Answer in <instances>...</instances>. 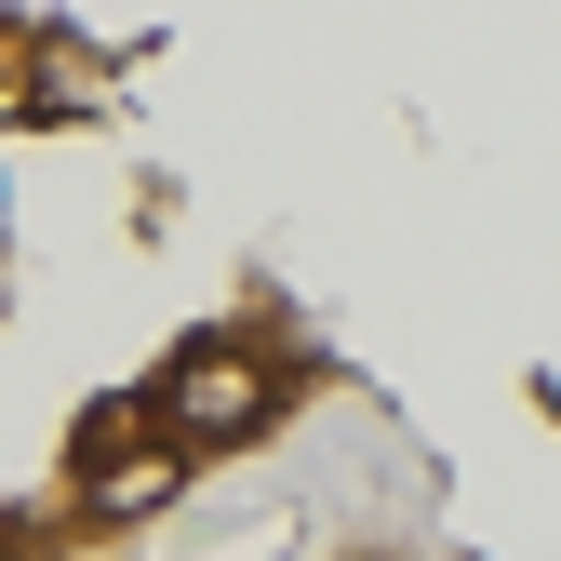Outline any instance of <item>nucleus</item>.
Masks as SVG:
<instances>
[{
	"label": "nucleus",
	"mask_w": 561,
	"mask_h": 561,
	"mask_svg": "<svg viewBox=\"0 0 561 561\" xmlns=\"http://www.w3.org/2000/svg\"><path fill=\"white\" fill-rule=\"evenodd\" d=\"M267 414H280L267 347H187V362H174V388H161V428H174L187 455H228V442H254Z\"/></svg>",
	"instance_id": "1"
},
{
	"label": "nucleus",
	"mask_w": 561,
	"mask_h": 561,
	"mask_svg": "<svg viewBox=\"0 0 561 561\" xmlns=\"http://www.w3.org/2000/svg\"><path fill=\"white\" fill-rule=\"evenodd\" d=\"M174 495H187V442H174V428H161V442H134V455H107V468L81 481V508H94V522H134V508H174Z\"/></svg>",
	"instance_id": "2"
}]
</instances>
